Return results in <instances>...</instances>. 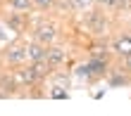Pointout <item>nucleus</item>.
Here are the masks:
<instances>
[{
    "instance_id": "nucleus-7",
    "label": "nucleus",
    "mask_w": 131,
    "mask_h": 116,
    "mask_svg": "<svg viewBox=\"0 0 131 116\" xmlns=\"http://www.w3.org/2000/svg\"><path fill=\"white\" fill-rule=\"evenodd\" d=\"M88 64V71H91V76H100V74H105L107 71V59H91V62H86Z\"/></svg>"
},
{
    "instance_id": "nucleus-15",
    "label": "nucleus",
    "mask_w": 131,
    "mask_h": 116,
    "mask_svg": "<svg viewBox=\"0 0 131 116\" xmlns=\"http://www.w3.org/2000/svg\"><path fill=\"white\" fill-rule=\"evenodd\" d=\"M34 5H38V7H43V10H48V7H52V3L55 0H31Z\"/></svg>"
},
{
    "instance_id": "nucleus-1",
    "label": "nucleus",
    "mask_w": 131,
    "mask_h": 116,
    "mask_svg": "<svg viewBox=\"0 0 131 116\" xmlns=\"http://www.w3.org/2000/svg\"><path fill=\"white\" fill-rule=\"evenodd\" d=\"M64 59H67V52H64L62 48H50V50H45V62H48L50 69L64 64Z\"/></svg>"
},
{
    "instance_id": "nucleus-10",
    "label": "nucleus",
    "mask_w": 131,
    "mask_h": 116,
    "mask_svg": "<svg viewBox=\"0 0 131 116\" xmlns=\"http://www.w3.org/2000/svg\"><path fill=\"white\" fill-rule=\"evenodd\" d=\"M10 5H12V10H17V12H29L34 7L31 0H10Z\"/></svg>"
},
{
    "instance_id": "nucleus-8",
    "label": "nucleus",
    "mask_w": 131,
    "mask_h": 116,
    "mask_svg": "<svg viewBox=\"0 0 131 116\" xmlns=\"http://www.w3.org/2000/svg\"><path fill=\"white\" fill-rule=\"evenodd\" d=\"M86 21L91 24V28H93L95 33H100V31L105 28V19L100 17V14H93V12H91V14H86Z\"/></svg>"
},
{
    "instance_id": "nucleus-4",
    "label": "nucleus",
    "mask_w": 131,
    "mask_h": 116,
    "mask_svg": "<svg viewBox=\"0 0 131 116\" xmlns=\"http://www.w3.org/2000/svg\"><path fill=\"white\" fill-rule=\"evenodd\" d=\"M29 69H31V74H34L36 83H38V81H43L45 76L50 74V66H48V62H45V59H41V62H31V64H29Z\"/></svg>"
},
{
    "instance_id": "nucleus-18",
    "label": "nucleus",
    "mask_w": 131,
    "mask_h": 116,
    "mask_svg": "<svg viewBox=\"0 0 131 116\" xmlns=\"http://www.w3.org/2000/svg\"><path fill=\"white\" fill-rule=\"evenodd\" d=\"M95 3H100V5H110V0H95Z\"/></svg>"
},
{
    "instance_id": "nucleus-13",
    "label": "nucleus",
    "mask_w": 131,
    "mask_h": 116,
    "mask_svg": "<svg viewBox=\"0 0 131 116\" xmlns=\"http://www.w3.org/2000/svg\"><path fill=\"white\" fill-rule=\"evenodd\" d=\"M110 7H119V10H126V7H131V0H110Z\"/></svg>"
},
{
    "instance_id": "nucleus-9",
    "label": "nucleus",
    "mask_w": 131,
    "mask_h": 116,
    "mask_svg": "<svg viewBox=\"0 0 131 116\" xmlns=\"http://www.w3.org/2000/svg\"><path fill=\"white\" fill-rule=\"evenodd\" d=\"M17 83H24V85L36 83V78H34V74H31V69H29V66H24V69H19V71H17Z\"/></svg>"
},
{
    "instance_id": "nucleus-11",
    "label": "nucleus",
    "mask_w": 131,
    "mask_h": 116,
    "mask_svg": "<svg viewBox=\"0 0 131 116\" xmlns=\"http://www.w3.org/2000/svg\"><path fill=\"white\" fill-rule=\"evenodd\" d=\"M7 24H10L14 31H21L24 28V14H12V17L7 19Z\"/></svg>"
},
{
    "instance_id": "nucleus-2",
    "label": "nucleus",
    "mask_w": 131,
    "mask_h": 116,
    "mask_svg": "<svg viewBox=\"0 0 131 116\" xmlns=\"http://www.w3.org/2000/svg\"><path fill=\"white\" fill-rule=\"evenodd\" d=\"M57 38V31L52 28L50 24H43V26H38L36 28V40L38 43H43V45H48V43H52Z\"/></svg>"
},
{
    "instance_id": "nucleus-14",
    "label": "nucleus",
    "mask_w": 131,
    "mask_h": 116,
    "mask_svg": "<svg viewBox=\"0 0 131 116\" xmlns=\"http://www.w3.org/2000/svg\"><path fill=\"white\" fill-rule=\"evenodd\" d=\"M91 3H93V0H72V7L74 10H86Z\"/></svg>"
},
{
    "instance_id": "nucleus-16",
    "label": "nucleus",
    "mask_w": 131,
    "mask_h": 116,
    "mask_svg": "<svg viewBox=\"0 0 131 116\" xmlns=\"http://www.w3.org/2000/svg\"><path fill=\"white\" fill-rule=\"evenodd\" d=\"M52 97H67V92L64 90L60 92V88H52Z\"/></svg>"
},
{
    "instance_id": "nucleus-17",
    "label": "nucleus",
    "mask_w": 131,
    "mask_h": 116,
    "mask_svg": "<svg viewBox=\"0 0 131 116\" xmlns=\"http://www.w3.org/2000/svg\"><path fill=\"white\" fill-rule=\"evenodd\" d=\"M124 59H126V69H131V55H126Z\"/></svg>"
},
{
    "instance_id": "nucleus-3",
    "label": "nucleus",
    "mask_w": 131,
    "mask_h": 116,
    "mask_svg": "<svg viewBox=\"0 0 131 116\" xmlns=\"http://www.w3.org/2000/svg\"><path fill=\"white\" fill-rule=\"evenodd\" d=\"M45 45L43 43H38V40H34L31 45H26V59H31V62H41V59H45Z\"/></svg>"
},
{
    "instance_id": "nucleus-6",
    "label": "nucleus",
    "mask_w": 131,
    "mask_h": 116,
    "mask_svg": "<svg viewBox=\"0 0 131 116\" xmlns=\"http://www.w3.org/2000/svg\"><path fill=\"white\" fill-rule=\"evenodd\" d=\"M112 48H114V52H117V55H122V57L131 55V36H119L117 40L112 43Z\"/></svg>"
},
{
    "instance_id": "nucleus-5",
    "label": "nucleus",
    "mask_w": 131,
    "mask_h": 116,
    "mask_svg": "<svg viewBox=\"0 0 131 116\" xmlns=\"http://www.w3.org/2000/svg\"><path fill=\"white\" fill-rule=\"evenodd\" d=\"M26 59V48H10L5 52V62H10V64H24Z\"/></svg>"
},
{
    "instance_id": "nucleus-12",
    "label": "nucleus",
    "mask_w": 131,
    "mask_h": 116,
    "mask_svg": "<svg viewBox=\"0 0 131 116\" xmlns=\"http://www.w3.org/2000/svg\"><path fill=\"white\" fill-rule=\"evenodd\" d=\"M74 74L79 76V78H93V76H91V71H88V64H79Z\"/></svg>"
}]
</instances>
